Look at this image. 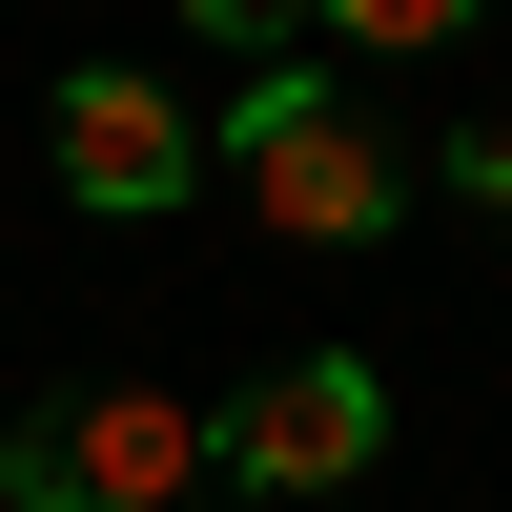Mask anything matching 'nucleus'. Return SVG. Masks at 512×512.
I'll return each instance as SVG.
<instances>
[{
  "mask_svg": "<svg viewBox=\"0 0 512 512\" xmlns=\"http://www.w3.org/2000/svg\"><path fill=\"white\" fill-rule=\"evenodd\" d=\"M226 164H246V205H267L287 246H369L410 205V164H390V123H349V82L328 62H267L226 103Z\"/></svg>",
  "mask_w": 512,
  "mask_h": 512,
  "instance_id": "nucleus-1",
  "label": "nucleus"
},
{
  "mask_svg": "<svg viewBox=\"0 0 512 512\" xmlns=\"http://www.w3.org/2000/svg\"><path fill=\"white\" fill-rule=\"evenodd\" d=\"M205 431H226V472L267 512H349L369 451H390V390H369V349H287V369H246Z\"/></svg>",
  "mask_w": 512,
  "mask_h": 512,
  "instance_id": "nucleus-2",
  "label": "nucleus"
},
{
  "mask_svg": "<svg viewBox=\"0 0 512 512\" xmlns=\"http://www.w3.org/2000/svg\"><path fill=\"white\" fill-rule=\"evenodd\" d=\"M185 472H226L185 390H62L21 410V512H185Z\"/></svg>",
  "mask_w": 512,
  "mask_h": 512,
  "instance_id": "nucleus-3",
  "label": "nucleus"
},
{
  "mask_svg": "<svg viewBox=\"0 0 512 512\" xmlns=\"http://www.w3.org/2000/svg\"><path fill=\"white\" fill-rule=\"evenodd\" d=\"M41 144H62V185L103 205V226H164V205H185V164H205V123H185V82L82 62L62 103H41Z\"/></svg>",
  "mask_w": 512,
  "mask_h": 512,
  "instance_id": "nucleus-4",
  "label": "nucleus"
},
{
  "mask_svg": "<svg viewBox=\"0 0 512 512\" xmlns=\"http://www.w3.org/2000/svg\"><path fill=\"white\" fill-rule=\"evenodd\" d=\"M492 0H328V41H349V62H431V41H472Z\"/></svg>",
  "mask_w": 512,
  "mask_h": 512,
  "instance_id": "nucleus-5",
  "label": "nucleus"
},
{
  "mask_svg": "<svg viewBox=\"0 0 512 512\" xmlns=\"http://www.w3.org/2000/svg\"><path fill=\"white\" fill-rule=\"evenodd\" d=\"M205 41H267V62H308V41H328V0H205Z\"/></svg>",
  "mask_w": 512,
  "mask_h": 512,
  "instance_id": "nucleus-6",
  "label": "nucleus"
},
{
  "mask_svg": "<svg viewBox=\"0 0 512 512\" xmlns=\"http://www.w3.org/2000/svg\"><path fill=\"white\" fill-rule=\"evenodd\" d=\"M451 205H492V226H512V123H451Z\"/></svg>",
  "mask_w": 512,
  "mask_h": 512,
  "instance_id": "nucleus-7",
  "label": "nucleus"
}]
</instances>
